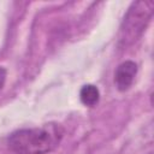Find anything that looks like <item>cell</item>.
Instances as JSON below:
<instances>
[{
    "label": "cell",
    "instance_id": "6da1fadb",
    "mask_svg": "<svg viewBox=\"0 0 154 154\" xmlns=\"http://www.w3.org/2000/svg\"><path fill=\"white\" fill-rule=\"evenodd\" d=\"M64 135L65 129L52 122L11 132L7 146L14 154H47L58 148Z\"/></svg>",
    "mask_w": 154,
    "mask_h": 154
},
{
    "label": "cell",
    "instance_id": "277c9868",
    "mask_svg": "<svg viewBox=\"0 0 154 154\" xmlns=\"http://www.w3.org/2000/svg\"><path fill=\"white\" fill-rule=\"evenodd\" d=\"M79 100L84 106L94 107L100 100V90L94 84H84L79 90Z\"/></svg>",
    "mask_w": 154,
    "mask_h": 154
},
{
    "label": "cell",
    "instance_id": "3957f363",
    "mask_svg": "<svg viewBox=\"0 0 154 154\" xmlns=\"http://www.w3.org/2000/svg\"><path fill=\"white\" fill-rule=\"evenodd\" d=\"M137 64L131 60L123 61L114 72V83L119 91H126L132 85L137 75Z\"/></svg>",
    "mask_w": 154,
    "mask_h": 154
},
{
    "label": "cell",
    "instance_id": "5b68a950",
    "mask_svg": "<svg viewBox=\"0 0 154 154\" xmlns=\"http://www.w3.org/2000/svg\"><path fill=\"white\" fill-rule=\"evenodd\" d=\"M6 75H7L6 69L2 67V66H0V91L2 90V88H4V85H5V82H6Z\"/></svg>",
    "mask_w": 154,
    "mask_h": 154
},
{
    "label": "cell",
    "instance_id": "7a4b0ae2",
    "mask_svg": "<svg viewBox=\"0 0 154 154\" xmlns=\"http://www.w3.org/2000/svg\"><path fill=\"white\" fill-rule=\"evenodd\" d=\"M154 4L150 0L135 1L128 8L119 28L118 46L128 48L134 45L144 32L153 16Z\"/></svg>",
    "mask_w": 154,
    "mask_h": 154
}]
</instances>
